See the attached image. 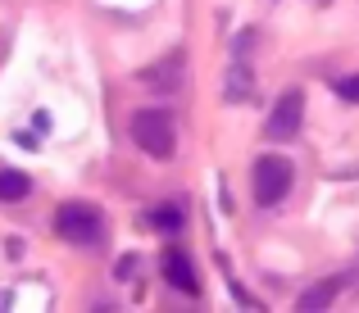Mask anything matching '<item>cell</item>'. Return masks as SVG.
I'll use <instances>...</instances> for the list:
<instances>
[{
	"label": "cell",
	"instance_id": "9",
	"mask_svg": "<svg viewBox=\"0 0 359 313\" xmlns=\"http://www.w3.org/2000/svg\"><path fill=\"white\" fill-rule=\"evenodd\" d=\"M146 223L155 227V232L173 236V232H182V209H177V204H159V209H150V214H146Z\"/></svg>",
	"mask_w": 359,
	"mask_h": 313
},
{
	"label": "cell",
	"instance_id": "2",
	"mask_svg": "<svg viewBox=\"0 0 359 313\" xmlns=\"http://www.w3.org/2000/svg\"><path fill=\"white\" fill-rule=\"evenodd\" d=\"M132 141H137L150 159H168V155H173V146H177L173 118H168L164 109H141L137 118H132Z\"/></svg>",
	"mask_w": 359,
	"mask_h": 313
},
{
	"label": "cell",
	"instance_id": "6",
	"mask_svg": "<svg viewBox=\"0 0 359 313\" xmlns=\"http://www.w3.org/2000/svg\"><path fill=\"white\" fill-rule=\"evenodd\" d=\"M164 281L173 291H182V295H201V277H196L191 259L182 250H164Z\"/></svg>",
	"mask_w": 359,
	"mask_h": 313
},
{
	"label": "cell",
	"instance_id": "1",
	"mask_svg": "<svg viewBox=\"0 0 359 313\" xmlns=\"http://www.w3.org/2000/svg\"><path fill=\"white\" fill-rule=\"evenodd\" d=\"M55 232H60L69 245H82V250H87V245L105 241V218H100L96 204L73 200V204H60V214H55Z\"/></svg>",
	"mask_w": 359,
	"mask_h": 313
},
{
	"label": "cell",
	"instance_id": "10",
	"mask_svg": "<svg viewBox=\"0 0 359 313\" xmlns=\"http://www.w3.org/2000/svg\"><path fill=\"white\" fill-rule=\"evenodd\" d=\"M255 96V78L245 73V64H232L228 73V100H250Z\"/></svg>",
	"mask_w": 359,
	"mask_h": 313
},
{
	"label": "cell",
	"instance_id": "7",
	"mask_svg": "<svg viewBox=\"0 0 359 313\" xmlns=\"http://www.w3.org/2000/svg\"><path fill=\"white\" fill-rule=\"evenodd\" d=\"M346 286V277H327V281H318V286H309L305 295H300V305L296 309H305V313H318V309H327L337 300V291Z\"/></svg>",
	"mask_w": 359,
	"mask_h": 313
},
{
	"label": "cell",
	"instance_id": "12",
	"mask_svg": "<svg viewBox=\"0 0 359 313\" xmlns=\"http://www.w3.org/2000/svg\"><path fill=\"white\" fill-rule=\"evenodd\" d=\"M114 272H118V277H123V281H128V277H132V272H137V259H132V254H128V259H118V268H114Z\"/></svg>",
	"mask_w": 359,
	"mask_h": 313
},
{
	"label": "cell",
	"instance_id": "4",
	"mask_svg": "<svg viewBox=\"0 0 359 313\" xmlns=\"http://www.w3.org/2000/svg\"><path fill=\"white\" fill-rule=\"evenodd\" d=\"M300 123H305V91H296L291 87L287 96H282L278 104H273V113H269V141H291L300 132Z\"/></svg>",
	"mask_w": 359,
	"mask_h": 313
},
{
	"label": "cell",
	"instance_id": "11",
	"mask_svg": "<svg viewBox=\"0 0 359 313\" xmlns=\"http://www.w3.org/2000/svg\"><path fill=\"white\" fill-rule=\"evenodd\" d=\"M337 96L351 100V104H359V73H355V78H341V82H337Z\"/></svg>",
	"mask_w": 359,
	"mask_h": 313
},
{
	"label": "cell",
	"instance_id": "5",
	"mask_svg": "<svg viewBox=\"0 0 359 313\" xmlns=\"http://www.w3.org/2000/svg\"><path fill=\"white\" fill-rule=\"evenodd\" d=\"M182 73H187V60H182V50H177V55H164L159 64H150V69H141V82H146L150 91H177Z\"/></svg>",
	"mask_w": 359,
	"mask_h": 313
},
{
	"label": "cell",
	"instance_id": "3",
	"mask_svg": "<svg viewBox=\"0 0 359 313\" xmlns=\"http://www.w3.org/2000/svg\"><path fill=\"white\" fill-rule=\"evenodd\" d=\"M250 182H255V200H259L264 209H273V204H282V200L291 195V182H296V173H291L287 159L264 155V159H255Z\"/></svg>",
	"mask_w": 359,
	"mask_h": 313
},
{
	"label": "cell",
	"instance_id": "8",
	"mask_svg": "<svg viewBox=\"0 0 359 313\" xmlns=\"http://www.w3.org/2000/svg\"><path fill=\"white\" fill-rule=\"evenodd\" d=\"M23 195H32V182L18 168H0V204H18Z\"/></svg>",
	"mask_w": 359,
	"mask_h": 313
}]
</instances>
